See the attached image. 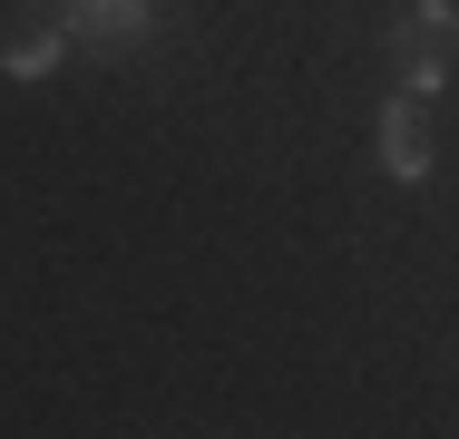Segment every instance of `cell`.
<instances>
[{
	"mask_svg": "<svg viewBox=\"0 0 459 439\" xmlns=\"http://www.w3.org/2000/svg\"><path fill=\"white\" fill-rule=\"evenodd\" d=\"M391 49H401V88L440 98L459 79V0H411L401 30H391Z\"/></svg>",
	"mask_w": 459,
	"mask_h": 439,
	"instance_id": "obj_1",
	"label": "cell"
},
{
	"mask_svg": "<svg viewBox=\"0 0 459 439\" xmlns=\"http://www.w3.org/2000/svg\"><path fill=\"white\" fill-rule=\"evenodd\" d=\"M69 30H79L89 49H137V39L157 30V10H147V0H69Z\"/></svg>",
	"mask_w": 459,
	"mask_h": 439,
	"instance_id": "obj_3",
	"label": "cell"
},
{
	"mask_svg": "<svg viewBox=\"0 0 459 439\" xmlns=\"http://www.w3.org/2000/svg\"><path fill=\"white\" fill-rule=\"evenodd\" d=\"M371 147H381V176H401V185H420L430 176V98L420 88H401V98H381V127H371Z\"/></svg>",
	"mask_w": 459,
	"mask_h": 439,
	"instance_id": "obj_2",
	"label": "cell"
},
{
	"mask_svg": "<svg viewBox=\"0 0 459 439\" xmlns=\"http://www.w3.org/2000/svg\"><path fill=\"white\" fill-rule=\"evenodd\" d=\"M59 49H69V30H39V39H10V49H0V69H10V79H49V69H59Z\"/></svg>",
	"mask_w": 459,
	"mask_h": 439,
	"instance_id": "obj_4",
	"label": "cell"
}]
</instances>
